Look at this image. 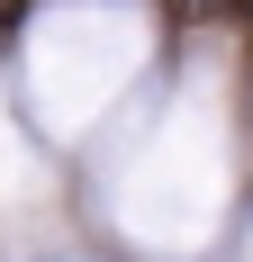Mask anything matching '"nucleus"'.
I'll return each mask as SVG.
<instances>
[{"mask_svg":"<svg viewBox=\"0 0 253 262\" xmlns=\"http://www.w3.org/2000/svg\"><path fill=\"white\" fill-rule=\"evenodd\" d=\"M172 9H190V18H199V9H217V0H172Z\"/></svg>","mask_w":253,"mask_h":262,"instance_id":"nucleus-3","label":"nucleus"},{"mask_svg":"<svg viewBox=\"0 0 253 262\" xmlns=\"http://www.w3.org/2000/svg\"><path fill=\"white\" fill-rule=\"evenodd\" d=\"M217 18H244L253 27V0H217Z\"/></svg>","mask_w":253,"mask_h":262,"instance_id":"nucleus-2","label":"nucleus"},{"mask_svg":"<svg viewBox=\"0 0 253 262\" xmlns=\"http://www.w3.org/2000/svg\"><path fill=\"white\" fill-rule=\"evenodd\" d=\"M27 18V0H0V36H9V27H18Z\"/></svg>","mask_w":253,"mask_h":262,"instance_id":"nucleus-1","label":"nucleus"}]
</instances>
